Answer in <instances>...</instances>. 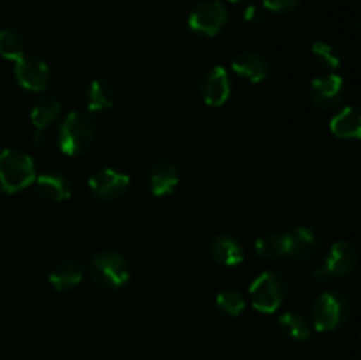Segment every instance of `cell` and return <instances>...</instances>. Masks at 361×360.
<instances>
[{
	"instance_id": "cell-20",
	"label": "cell",
	"mask_w": 361,
	"mask_h": 360,
	"mask_svg": "<svg viewBox=\"0 0 361 360\" xmlns=\"http://www.w3.org/2000/svg\"><path fill=\"white\" fill-rule=\"evenodd\" d=\"M60 112H62V104L56 97H41L37 102L34 104L30 113V120L32 124L35 126L37 133L44 131L49 124L55 122L59 119Z\"/></svg>"
},
{
	"instance_id": "cell-9",
	"label": "cell",
	"mask_w": 361,
	"mask_h": 360,
	"mask_svg": "<svg viewBox=\"0 0 361 360\" xmlns=\"http://www.w3.org/2000/svg\"><path fill=\"white\" fill-rule=\"evenodd\" d=\"M310 101L321 109H331L341 104L345 94V81L338 74H326L316 78L310 85Z\"/></svg>"
},
{
	"instance_id": "cell-17",
	"label": "cell",
	"mask_w": 361,
	"mask_h": 360,
	"mask_svg": "<svg viewBox=\"0 0 361 360\" xmlns=\"http://www.w3.org/2000/svg\"><path fill=\"white\" fill-rule=\"evenodd\" d=\"M115 97L116 90L111 81L99 78V80H94L88 85L85 102H87V108L90 112H106V109L115 104Z\"/></svg>"
},
{
	"instance_id": "cell-7",
	"label": "cell",
	"mask_w": 361,
	"mask_h": 360,
	"mask_svg": "<svg viewBox=\"0 0 361 360\" xmlns=\"http://www.w3.org/2000/svg\"><path fill=\"white\" fill-rule=\"evenodd\" d=\"M228 9L219 0H203L189 14V28L200 35H217L228 23Z\"/></svg>"
},
{
	"instance_id": "cell-15",
	"label": "cell",
	"mask_w": 361,
	"mask_h": 360,
	"mask_svg": "<svg viewBox=\"0 0 361 360\" xmlns=\"http://www.w3.org/2000/svg\"><path fill=\"white\" fill-rule=\"evenodd\" d=\"M180 173L171 161H159L150 169V187L155 196H169L178 187Z\"/></svg>"
},
{
	"instance_id": "cell-12",
	"label": "cell",
	"mask_w": 361,
	"mask_h": 360,
	"mask_svg": "<svg viewBox=\"0 0 361 360\" xmlns=\"http://www.w3.org/2000/svg\"><path fill=\"white\" fill-rule=\"evenodd\" d=\"M288 233V258L310 260L319 249V239L309 226H295Z\"/></svg>"
},
{
	"instance_id": "cell-3",
	"label": "cell",
	"mask_w": 361,
	"mask_h": 360,
	"mask_svg": "<svg viewBox=\"0 0 361 360\" xmlns=\"http://www.w3.org/2000/svg\"><path fill=\"white\" fill-rule=\"evenodd\" d=\"M249 296L256 311L267 314L275 313L288 296V282L279 272H263L250 284Z\"/></svg>"
},
{
	"instance_id": "cell-13",
	"label": "cell",
	"mask_w": 361,
	"mask_h": 360,
	"mask_svg": "<svg viewBox=\"0 0 361 360\" xmlns=\"http://www.w3.org/2000/svg\"><path fill=\"white\" fill-rule=\"evenodd\" d=\"M231 67L238 76L245 78L250 83H259V81L267 80V76L270 74V62L267 56L257 52L240 53L233 60Z\"/></svg>"
},
{
	"instance_id": "cell-14",
	"label": "cell",
	"mask_w": 361,
	"mask_h": 360,
	"mask_svg": "<svg viewBox=\"0 0 361 360\" xmlns=\"http://www.w3.org/2000/svg\"><path fill=\"white\" fill-rule=\"evenodd\" d=\"M210 254L217 263L226 267H236L245 258L242 242L231 235H219L210 242Z\"/></svg>"
},
{
	"instance_id": "cell-22",
	"label": "cell",
	"mask_w": 361,
	"mask_h": 360,
	"mask_svg": "<svg viewBox=\"0 0 361 360\" xmlns=\"http://www.w3.org/2000/svg\"><path fill=\"white\" fill-rule=\"evenodd\" d=\"M256 253L263 258H288V233H267L256 240Z\"/></svg>"
},
{
	"instance_id": "cell-24",
	"label": "cell",
	"mask_w": 361,
	"mask_h": 360,
	"mask_svg": "<svg viewBox=\"0 0 361 360\" xmlns=\"http://www.w3.org/2000/svg\"><path fill=\"white\" fill-rule=\"evenodd\" d=\"M312 56L323 69L337 71L342 64V56L334 44L326 41H316L312 44Z\"/></svg>"
},
{
	"instance_id": "cell-6",
	"label": "cell",
	"mask_w": 361,
	"mask_h": 360,
	"mask_svg": "<svg viewBox=\"0 0 361 360\" xmlns=\"http://www.w3.org/2000/svg\"><path fill=\"white\" fill-rule=\"evenodd\" d=\"M358 260L360 256L356 247L351 242L341 240V242L331 246L328 256L314 270V274H316L317 281H326L330 277H345V275H351L356 270Z\"/></svg>"
},
{
	"instance_id": "cell-28",
	"label": "cell",
	"mask_w": 361,
	"mask_h": 360,
	"mask_svg": "<svg viewBox=\"0 0 361 360\" xmlns=\"http://www.w3.org/2000/svg\"><path fill=\"white\" fill-rule=\"evenodd\" d=\"M229 2H235V4H242V2H250V0H229Z\"/></svg>"
},
{
	"instance_id": "cell-16",
	"label": "cell",
	"mask_w": 361,
	"mask_h": 360,
	"mask_svg": "<svg viewBox=\"0 0 361 360\" xmlns=\"http://www.w3.org/2000/svg\"><path fill=\"white\" fill-rule=\"evenodd\" d=\"M37 189L44 198L51 201H66L71 198L73 187L69 179L59 172H46L37 176Z\"/></svg>"
},
{
	"instance_id": "cell-10",
	"label": "cell",
	"mask_w": 361,
	"mask_h": 360,
	"mask_svg": "<svg viewBox=\"0 0 361 360\" xmlns=\"http://www.w3.org/2000/svg\"><path fill=\"white\" fill-rule=\"evenodd\" d=\"M130 179L126 173L113 168H102L88 179V187L99 200H115L129 187Z\"/></svg>"
},
{
	"instance_id": "cell-8",
	"label": "cell",
	"mask_w": 361,
	"mask_h": 360,
	"mask_svg": "<svg viewBox=\"0 0 361 360\" xmlns=\"http://www.w3.org/2000/svg\"><path fill=\"white\" fill-rule=\"evenodd\" d=\"M14 76L20 87L30 92H42L49 85V67L42 59L34 55H23L16 60Z\"/></svg>"
},
{
	"instance_id": "cell-27",
	"label": "cell",
	"mask_w": 361,
	"mask_h": 360,
	"mask_svg": "<svg viewBox=\"0 0 361 360\" xmlns=\"http://www.w3.org/2000/svg\"><path fill=\"white\" fill-rule=\"evenodd\" d=\"M302 4V0H263V7L274 13H291Z\"/></svg>"
},
{
	"instance_id": "cell-1",
	"label": "cell",
	"mask_w": 361,
	"mask_h": 360,
	"mask_svg": "<svg viewBox=\"0 0 361 360\" xmlns=\"http://www.w3.org/2000/svg\"><path fill=\"white\" fill-rule=\"evenodd\" d=\"M95 140V124L88 113L71 112L56 133V143L66 155L85 154Z\"/></svg>"
},
{
	"instance_id": "cell-4",
	"label": "cell",
	"mask_w": 361,
	"mask_h": 360,
	"mask_svg": "<svg viewBox=\"0 0 361 360\" xmlns=\"http://www.w3.org/2000/svg\"><path fill=\"white\" fill-rule=\"evenodd\" d=\"M351 314V302L342 292H326L314 302L312 325L319 332L342 327Z\"/></svg>"
},
{
	"instance_id": "cell-11",
	"label": "cell",
	"mask_w": 361,
	"mask_h": 360,
	"mask_svg": "<svg viewBox=\"0 0 361 360\" xmlns=\"http://www.w3.org/2000/svg\"><path fill=\"white\" fill-rule=\"evenodd\" d=\"M201 95L208 106H222L231 95V78L226 67L214 66L201 80Z\"/></svg>"
},
{
	"instance_id": "cell-2",
	"label": "cell",
	"mask_w": 361,
	"mask_h": 360,
	"mask_svg": "<svg viewBox=\"0 0 361 360\" xmlns=\"http://www.w3.org/2000/svg\"><path fill=\"white\" fill-rule=\"evenodd\" d=\"M35 180V166L30 155L18 150L0 152V191L7 194L25 189Z\"/></svg>"
},
{
	"instance_id": "cell-26",
	"label": "cell",
	"mask_w": 361,
	"mask_h": 360,
	"mask_svg": "<svg viewBox=\"0 0 361 360\" xmlns=\"http://www.w3.org/2000/svg\"><path fill=\"white\" fill-rule=\"evenodd\" d=\"M243 20L249 25H254V27H259L267 21V9L263 6H256V4H249L243 11Z\"/></svg>"
},
{
	"instance_id": "cell-21",
	"label": "cell",
	"mask_w": 361,
	"mask_h": 360,
	"mask_svg": "<svg viewBox=\"0 0 361 360\" xmlns=\"http://www.w3.org/2000/svg\"><path fill=\"white\" fill-rule=\"evenodd\" d=\"M277 323L282 334L291 341H307L310 337V332H312L309 320L300 313H293V311L281 314Z\"/></svg>"
},
{
	"instance_id": "cell-25",
	"label": "cell",
	"mask_w": 361,
	"mask_h": 360,
	"mask_svg": "<svg viewBox=\"0 0 361 360\" xmlns=\"http://www.w3.org/2000/svg\"><path fill=\"white\" fill-rule=\"evenodd\" d=\"M217 306L228 316H240L245 311V296L238 289H222L217 295Z\"/></svg>"
},
{
	"instance_id": "cell-18",
	"label": "cell",
	"mask_w": 361,
	"mask_h": 360,
	"mask_svg": "<svg viewBox=\"0 0 361 360\" xmlns=\"http://www.w3.org/2000/svg\"><path fill=\"white\" fill-rule=\"evenodd\" d=\"M330 131L342 140H358L361 136V115L356 108L348 106L330 120Z\"/></svg>"
},
{
	"instance_id": "cell-19",
	"label": "cell",
	"mask_w": 361,
	"mask_h": 360,
	"mask_svg": "<svg viewBox=\"0 0 361 360\" xmlns=\"http://www.w3.org/2000/svg\"><path fill=\"white\" fill-rule=\"evenodd\" d=\"M48 279L56 292H67L83 281V268L76 261H62L49 272Z\"/></svg>"
},
{
	"instance_id": "cell-5",
	"label": "cell",
	"mask_w": 361,
	"mask_h": 360,
	"mask_svg": "<svg viewBox=\"0 0 361 360\" xmlns=\"http://www.w3.org/2000/svg\"><path fill=\"white\" fill-rule=\"evenodd\" d=\"M95 282L102 288L118 289L127 284L130 277V265L126 256L116 251H102L95 254L90 263Z\"/></svg>"
},
{
	"instance_id": "cell-23",
	"label": "cell",
	"mask_w": 361,
	"mask_h": 360,
	"mask_svg": "<svg viewBox=\"0 0 361 360\" xmlns=\"http://www.w3.org/2000/svg\"><path fill=\"white\" fill-rule=\"evenodd\" d=\"M25 55V42L18 32L11 28L0 30V56L7 60H20Z\"/></svg>"
}]
</instances>
